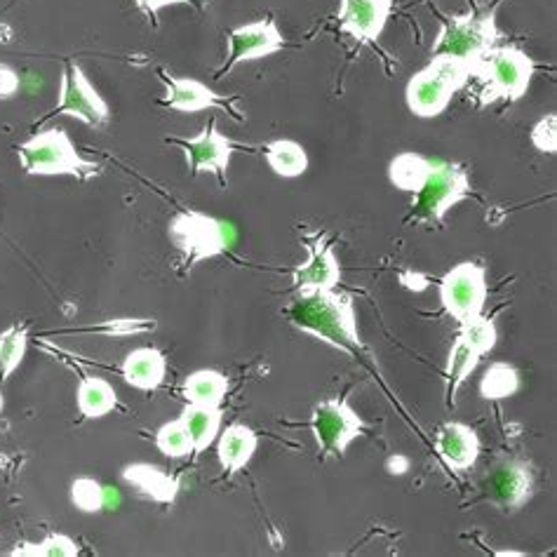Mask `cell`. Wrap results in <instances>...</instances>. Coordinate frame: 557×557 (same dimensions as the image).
<instances>
[{
	"mask_svg": "<svg viewBox=\"0 0 557 557\" xmlns=\"http://www.w3.org/2000/svg\"><path fill=\"white\" fill-rule=\"evenodd\" d=\"M520 388V374L506 362H494L480 381V393L487 400H504L516 395Z\"/></svg>",
	"mask_w": 557,
	"mask_h": 557,
	"instance_id": "obj_28",
	"label": "cell"
},
{
	"mask_svg": "<svg viewBox=\"0 0 557 557\" xmlns=\"http://www.w3.org/2000/svg\"><path fill=\"white\" fill-rule=\"evenodd\" d=\"M471 194L468 172L457 163H433L426 184L414 194V216L423 222H443L445 214Z\"/></svg>",
	"mask_w": 557,
	"mask_h": 557,
	"instance_id": "obj_7",
	"label": "cell"
},
{
	"mask_svg": "<svg viewBox=\"0 0 557 557\" xmlns=\"http://www.w3.org/2000/svg\"><path fill=\"white\" fill-rule=\"evenodd\" d=\"M263 156H267L269 168L283 180H297L309 170V153H306L301 144L292 139L271 141L263 149Z\"/></svg>",
	"mask_w": 557,
	"mask_h": 557,
	"instance_id": "obj_25",
	"label": "cell"
},
{
	"mask_svg": "<svg viewBox=\"0 0 557 557\" xmlns=\"http://www.w3.org/2000/svg\"><path fill=\"white\" fill-rule=\"evenodd\" d=\"M482 354L478 348H473L461 336H457L454 342L449 358H447V370H445V381H447V405L457 403V393L459 388L466 384V379L475 372V368L480 364Z\"/></svg>",
	"mask_w": 557,
	"mask_h": 557,
	"instance_id": "obj_23",
	"label": "cell"
},
{
	"mask_svg": "<svg viewBox=\"0 0 557 557\" xmlns=\"http://www.w3.org/2000/svg\"><path fill=\"white\" fill-rule=\"evenodd\" d=\"M306 249H309V261L301 263L295 271V285L299 295L336 289L342 281V267L339 259H336L334 245L325 236H318L309 240Z\"/></svg>",
	"mask_w": 557,
	"mask_h": 557,
	"instance_id": "obj_14",
	"label": "cell"
},
{
	"mask_svg": "<svg viewBox=\"0 0 557 557\" xmlns=\"http://www.w3.org/2000/svg\"><path fill=\"white\" fill-rule=\"evenodd\" d=\"M393 12V0H342V32L360 42H374L384 34Z\"/></svg>",
	"mask_w": 557,
	"mask_h": 557,
	"instance_id": "obj_15",
	"label": "cell"
},
{
	"mask_svg": "<svg viewBox=\"0 0 557 557\" xmlns=\"http://www.w3.org/2000/svg\"><path fill=\"white\" fill-rule=\"evenodd\" d=\"M459 325H461V332H459L461 339H466L473 348H478L482 356H487L490 350L496 346V339H498L496 325L492 320L482 318V313L471 320L459 322Z\"/></svg>",
	"mask_w": 557,
	"mask_h": 557,
	"instance_id": "obj_31",
	"label": "cell"
},
{
	"mask_svg": "<svg viewBox=\"0 0 557 557\" xmlns=\"http://www.w3.org/2000/svg\"><path fill=\"white\" fill-rule=\"evenodd\" d=\"M137 8L146 14V17L156 20L160 10H165L170 5H182V3H188V0H135Z\"/></svg>",
	"mask_w": 557,
	"mask_h": 557,
	"instance_id": "obj_35",
	"label": "cell"
},
{
	"mask_svg": "<svg viewBox=\"0 0 557 557\" xmlns=\"http://www.w3.org/2000/svg\"><path fill=\"white\" fill-rule=\"evenodd\" d=\"M160 81L165 85L163 107L177 111V113H200L210 109H222L231 113L233 119H243L238 111V99H231L226 95L214 92L212 87L196 78H177L170 73L160 71Z\"/></svg>",
	"mask_w": 557,
	"mask_h": 557,
	"instance_id": "obj_13",
	"label": "cell"
},
{
	"mask_svg": "<svg viewBox=\"0 0 557 557\" xmlns=\"http://www.w3.org/2000/svg\"><path fill=\"white\" fill-rule=\"evenodd\" d=\"M123 478L132 487H137L144 496L153 498L158 504H172L180 492L177 480L168 475L160 466H149V463L127 466L123 471Z\"/></svg>",
	"mask_w": 557,
	"mask_h": 557,
	"instance_id": "obj_19",
	"label": "cell"
},
{
	"mask_svg": "<svg viewBox=\"0 0 557 557\" xmlns=\"http://www.w3.org/2000/svg\"><path fill=\"white\" fill-rule=\"evenodd\" d=\"M28 348V330L26 325H10L0 334V381H5L20 370Z\"/></svg>",
	"mask_w": 557,
	"mask_h": 557,
	"instance_id": "obj_27",
	"label": "cell"
},
{
	"mask_svg": "<svg viewBox=\"0 0 557 557\" xmlns=\"http://www.w3.org/2000/svg\"><path fill=\"white\" fill-rule=\"evenodd\" d=\"M496 40L498 28L494 12L463 14V17H451L445 22L433 46V54L459 57L473 66L482 54L496 48Z\"/></svg>",
	"mask_w": 557,
	"mask_h": 557,
	"instance_id": "obj_6",
	"label": "cell"
},
{
	"mask_svg": "<svg viewBox=\"0 0 557 557\" xmlns=\"http://www.w3.org/2000/svg\"><path fill=\"white\" fill-rule=\"evenodd\" d=\"M496 555H498V557H506V555H508V557H520V555H524V553H522V550H498Z\"/></svg>",
	"mask_w": 557,
	"mask_h": 557,
	"instance_id": "obj_36",
	"label": "cell"
},
{
	"mask_svg": "<svg viewBox=\"0 0 557 557\" xmlns=\"http://www.w3.org/2000/svg\"><path fill=\"white\" fill-rule=\"evenodd\" d=\"M285 46V36L281 28H277L275 20H257L243 26H236L228 34V62L216 71V78H224L236 66L263 60V57H271L281 52Z\"/></svg>",
	"mask_w": 557,
	"mask_h": 557,
	"instance_id": "obj_11",
	"label": "cell"
},
{
	"mask_svg": "<svg viewBox=\"0 0 557 557\" xmlns=\"http://www.w3.org/2000/svg\"><path fill=\"white\" fill-rule=\"evenodd\" d=\"M257 447H259L257 433L249 426H245V423H233V426H228L226 431H222V435H219L216 457H219V463L224 466V471L238 473L249 461H252Z\"/></svg>",
	"mask_w": 557,
	"mask_h": 557,
	"instance_id": "obj_18",
	"label": "cell"
},
{
	"mask_svg": "<svg viewBox=\"0 0 557 557\" xmlns=\"http://www.w3.org/2000/svg\"><path fill=\"white\" fill-rule=\"evenodd\" d=\"M364 423L346 398H332L315 405L311 417V431L318 440L320 451L325 457H336L350 447L354 440L362 435Z\"/></svg>",
	"mask_w": 557,
	"mask_h": 557,
	"instance_id": "obj_10",
	"label": "cell"
},
{
	"mask_svg": "<svg viewBox=\"0 0 557 557\" xmlns=\"http://www.w3.org/2000/svg\"><path fill=\"white\" fill-rule=\"evenodd\" d=\"M471 76L485 85V90H482L485 104L496 99L518 101L527 95V87L532 83L534 62L512 46L492 48L471 66Z\"/></svg>",
	"mask_w": 557,
	"mask_h": 557,
	"instance_id": "obj_5",
	"label": "cell"
},
{
	"mask_svg": "<svg viewBox=\"0 0 557 557\" xmlns=\"http://www.w3.org/2000/svg\"><path fill=\"white\" fill-rule=\"evenodd\" d=\"M487 271L475 261H461L440 281V299L445 311L457 320H471L482 313L487 304Z\"/></svg>",
	"mask_w": 557,
	"mask_h": 557,
	"instance_id": "obj_8",
	"label": "cell"
},
{
	"mask_svg": "<svg viewBox=\"0 0 557 557\" xmlns=\"http://www.w3.org/2000/svg\"><path fill=\"white\" fill-rule=\"evenodd\" d=\"M170 240L182 252L186 269H194L205 259L228 252L236 243V231L224 219L188 210L172 219Z\"/></svg>",
	"mask_w": 557,
	"mask_h": 557,
	"instance_id": "obj_4",
	"label": "cell"
},
{
	"mask_svg": "<svg viewBox=\"0 0 557 557\" xmlns=\"http://www.w3.org/2000/svg\"><path fill=\"white\" fill-rule=\"evenodd\" d=\"M10 555L14 557H76L78 544L66 534H50L42 539L40 544H22V548H14Z\"/></svg>",
	"mask_w": 557,
	"mask_h": 557,
	"instance_id": "obj_30",
	"label": "cell"
},
{
	"mask_svg": "<svg viewBox=\"0 0 557 557\" xmlns=\"http://www.w3.org/2000/svg\"><path fill=\"white\" fill-rule=\"evenodd\" d=\"M468 81H471V64L459 57L433 54L431 64L409 78L405 90L407 107L419 119H435Z\"/></svg>",
	"mask_w": 557,
	"mask_h": 557,
	"instance_id": "obj_3",
	"label": "cell"
},
{
	"mask_svg": "<svg viewBox=\"0 0 557 557\" xmlns=\"http://www.w3.org/2000/svg\"><path fill=\"white\" fill-rule=\"evenodd\" d=\"M156 445L170 459H182L186 454L194 451V440H190V433L182 417L170 423H163V426L158 429Z\"/></svg>",
	"mask_w": 557,
	"mask_h": 557,
	"instance_id": "obj_29",
	"label": "cell"
},
{
	"mask_svg": "<svg viewBox=\"0 0 557 557\" xmlns=\"http://www.w3.org/2000/svg\"><path fill=\"white\" fill-rule=\"evenodd\" d=\"M168 360L158 348H137L123 362V379L132 388L151 393L165 381Z\"/></svg>",
	"mask_w": 557,
	"mask_h": 557,
	"instance_id": "obj_17",
	"label": "cell"
},
{
	"mask_svg": "<svg viewBox=\"0 0 557 557\" xmlns=\"http://www.w3.org/2000/svg\"><path fill=\"white\" fill-rule=\"evenodd\" d=\"M532 144L541 153H555L557 151V115L548 113L541 119L532 129Z\"/></svg>",
	"mask_w": 557,
	"mask_h": 557,
	"instance_id": "obj_33",
	"label": "cell"
},
{
	"mask_svg": "<svg viewBox=\"0 0 557 557\" xmlns=\"http://www.w3.org/2000/svg\"><path fill=\"white\" fill-rule=\"evenodd\" d=\"M287 315L297 330L334 348L346 350V354H360L364 348L358 334L354 299L339 295L336 289L306 292V295L297 292V299L287 309Z\"/></svg>",
	"mask_w": 557,
	"mask_h": 557,
	"instance_id": "obj_1",
	"label": "cell"
},
{
	"mask_svg": "<svg viewBox=\"0 0 557 557\" xmlns=\"http://www.w3.org/2000/svg\"><path fill=\"white\" fill-rule=\"evenodd\" d=\"M20 76L17 71L8 64H0V101L12 99L14 95L20 92Z\"/></svg>",
	"mask_w": 557,
	"mask_h": 557,
	"instance_id": "obj_34",
	"label": "cell"
},
{
	"mask_svg": "<svg viewBox=\"0 0 557 557\" xmlns=\"http://www.w3.org/2000/svg\"><path fill=\"white\" fill-rule=\"evenodd\" d=\"M492 487L498 502L506 508H520L532 496V473L520 461L504 463L492 478Z\"/></svg>",
	"mask_w": 557,
	"mask_h": 557,
	"instance_id": "obj_20",
	"label": "cell"
},
{
	"mask_svg": "<svg viewBox=\"0 0 557 557\" xmlns=\"http://www.w3.org/2000/svg\"><path fill=\"white\" fill-rule=\"evenodd\" d=\"M182 419L186 423V429L190 433V440H194V451L202 454L208 449L216 435L222 433V421L224 412L222 407H208V405H186Z\"/></svg>",
	"mask_w": 557,
	"mask_h": 557,
	"instance_id": "obj_21",
	"label": "cell"
},
{
	"mask_svg": "<svg viewBox=\"0 0 557 557\" xmlns=\"http://www.w3.org/2000/svg\"><path fill=\"white\" fill-rule=\"evenodd\" d=\"M228 393V379L216 370L194 372L184 381V398L190 405L219 407Z\"/></svg>",
	"mask_w": 557,
	"mask_h": 557,
	"instance_id": "obj_26",
	"label": "cell"
},
{
	"mask_svg": "<svg viewBox=\"0 0 557 557\" xmlns=\"http://www.w3.org/2000/svg\"><path fill=\"white\" fill-rule=\"evenodd\" d=\"M54 113L71 115V119L95 129H104L111 121V109L107 99L95 90V85L87 81L85 71L76 62H69L62 73L60 99H57Z\"/></svg>",
	"mask_w": 557,
	"mask_h": 557,
	"instance_id": "obj_9",
	"label": "cell"
},
{
	"mask_svg": "<svg viewBox=\"0 0 557 557\" xmlns=\"http://www.w3.org/2000/svg\"><path fill=\"white\" fill-rule=\"evenodd\" d=\"M76 403L78 412L85 419H101L113 412L115 405H119V395H115V388L107 379L83 376L76 391Z\"/></svg>",
	"mask_w": 557,
	"mask_h": 557,
	"instance_id": "obj_22",
	"label": "cell"
},
{
	"mask_svg": "<svg viewBox=\"0 0 557 557\" xmlns=\"http://www.w3.org/2000/svg\"><path fill=\"white\" fill-rule=\"evenodd\" d=\"M17 156L28 177H76L85 182L101 172V165L78 153L76 144L62 127L42 129L28 137L20 144Z\"/></svg>",
	"mask_w": 557,
	"mask_h": 557,
	"instance_id": "obj_2",
	"label": "cell"
},
{
	"mask_svg": "<svg viewBox=\"0 0 557 557\" xmlns=\"http://www.w3.org/2000/svg\"><path fill=\"white\" fill-rule=\"evenodd\" d=\"M107 487H101L92 478H78L71 485V502L83 512H99L104 508Z\"/></svg>",
	"mask_w": 557,
	"mask_h": 557,
	"instance_id": "obj_32",
	"label": "cell"
},
{
	"mask_svg": "<svg viewBox=\"0 0 557 557\" xmlns=\"http://www.w3.org/2000/svg\"><path fill=\"white\" fill-rule=\"evenodd\" d=\"M431 170H433V160L423 158L414 151H405L391 160L388 180L395 188L407 190V194H419L421 186L426 184Z\"/></svg>",
	"mask_w": 557,
	"mask_h": 557,
	"instance_id": "obj_24",
	"label": "cell"
},
{
	"mask_svg": "<svg viewBox=\"0 0 557 557\" xmlns=\"http://www.w3.org/2000/svg\"><path fill=\"white\" fill-rule=\"evenodd\" d=\"M170 144L180 146L184 151L190 172L194 174L210 172V174H216V177L222 180V184H226V172H228L233 153H236V141L222 135V132L216 129L214 121L205 127L198 137L170 139Z\"/></svg>",
	"mask_w": 557,
	"mask_h": 557,
	"instance_id": "obj_12",
	"label": "cell"
},
{
	"mask_svg": "<svg viewBox=\"0 0 557 557\" xmlns=\"http://www.w3.org/2000/svg\"><path fill=\"white\" fill-rule=\"evenodd\" d=\"M3 407H5V400H3V393H0V412H3Z\"/></svg>",
	"mask_w": 557,
	"mask_h": 557,
	"instance_id": "obj_37",
	"label": "cell"
},
{
	"mask_svg": "<svg viewBox=\"0 0 557 557\" xmlns=\"http://www.w3.org/2000/svg\"><path fill=\"white\" fill-rule=\"evenodd\" d=\"M435 445L440 451V459H443L451 471H468V468L478 461L480 437L471 426H466V423H445L437 433Z\"/></svg>",
	"mask_w": 557,
	"mask_h": 557,
	"instance_id": "obj_16",
	"label": "cell"
}]
</instances>
